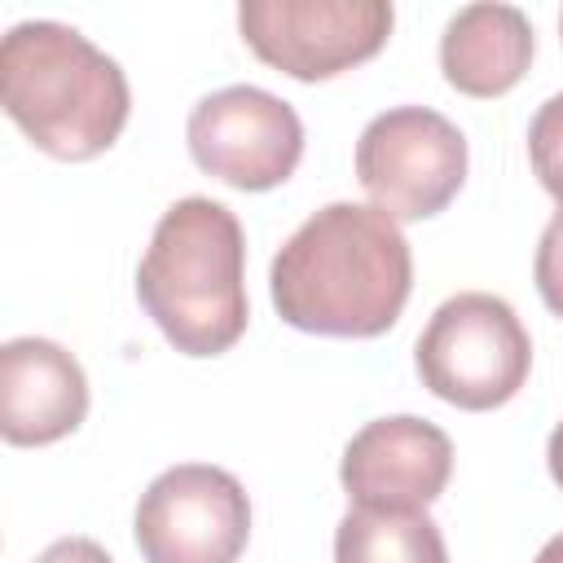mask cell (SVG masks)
Here are the masks:
<instances>
[{
  "label": "cell",
  "mask_w": 563,
  "mask_h": 563,
  "mask_svg": "<svg viewBox=\"0 0 563 563\" xmlns=\"http://www.w3.org/2000/svg\"><path fill=\"white\" fill-rule=\"evenodd\" d=\"M88 413L84 365L53 339H9L0 347V435L18 449L66 440Z\"/></svg>",
  "instance_id": "cell-10"
},
{
  "label": "cell",
  "mask_w": 563,
  "mask_h": 563,
  "mask_svg": "<svg viewBox=\"0 0 563 563\" xmlns=\"http://www.w3.org/2000/svg\"><path fill=\"white\" fill-rule=\"evenodd\" d=\"M559 35H563V9H559Z\"/></svg>",
  "instance_id": "cell-18"
},
{
  "label": "cell",
  "mask_w": 563,
  "mask_h": 563,
  "mask_svg": "<svg viewBox=\"0 0 563 563\" xmlns=\"http://www.w3.org/2000/svg\"><path fill=\"white\" fill-rule=\"evenodd\" d=\"M356 180L396 224L431 220L466 180V136L431 106H391L356 141Z\"/></svg>",
  "instance_id": "cell-5"
},
{
  "label": "cell",
  "mask_w": 563,
  "mask_h": 563,
  "mask_svg": "<svg viewBox=\"0 0 563 563\" xmlns=\"http://www.w3.org/2000/svg\"><path fill=\"white\" fill-rule=\"evenodd\" d=\"M453 475V440L413 413L365 422L339 462V484L361 510H427Z\"/></svg>",
  "instance_id": "cell-9"
},
{
  "label": "cell",
  "mask_w": 563,
  "mask_h": 563,
  "mask_svg": "<svg viewBox=\"0 0 563 563\" xmlns=\"http://www.w3.org/2000/svg\"><path fill=\"white\" fill-rule=\"evenodd\" d=\"M0 101L26 141L62 163L106 154L132 110L123 66L53 18L18 22L0 40Z\"/></svg>",
  "instance_id": "cell-2"
},
{
  "label": "cell",
  "mask_w": 563,
  "mask_h": 563,
  "mask_svg": "<svg viewBox=\"0 0 563 563\" xmlns=\"http://www.w3.org/2000/svg\"><path fill=\"white\" fill-rule=\"evenodd\" d=\"M246 238L238 216L202 194L172 202L136 264V299L185 356L229 352L251 321Z\"/></svg>",
  "instance_id": "cell-3"
},
{
  "label": "cell",
  "mask_w": 563,
  "mask_h": 563,
  "mask_svg": "<svg viewBox=\"0 0 563 563\" xmlns=\"http://www.w3.org/2000/svg\"><path fill=\"white\" fill-rule=\"evenodd\" d=\"M194 163L246 194L277 189L303 158V123L290 101L255 84H229L207 92L185 123Z\"/></svg>",
  "instance_id": "cell-8"
},
{
  "label": "cell",
  "mask_w": 563,
  "mask_h": 563,
  "mask_svg": "<svg viewBox=\"0 0 563 563\" xmlns=\"http://www.w3.org/2000/svg\"><path fill=\"white\" fill-rule=\"evenodd\" d=\"M387 0H242L238 31L273 70L317 84L369 62L391 35Z\"/></svg>",
  "instance_id": "cell-6"
},
{
  "label": "cell",
  "mask_w": 563,
  "mask_h": 563,
  "mask_svg": "<svg viewBox=\"0 0 563 563\" xmlns=\"http://www.w3.org/2000/svg\"><path fill=\"white\" fill-rule=\"evenodd\" d=\"M532 62V22L515 4H466L440 35V70L466 97L510 92Z\"/></svg>",
  "instance_id": "cell-11"
},
{
  "label": "cell",
  "mask_w": 563,
  "mask_h": 563,
  "mask_svg": "<svg viewBox=\"0 0 563 563\" xmlns=\"http://www.w3.org/2000/svg\"><path fill=\"white\" fill-rule=\"evenodd\" d=\"M545 462H550V475H554V484L563 488V422L550 431V440H545Z\"/></svg>",
  "instance_id": "cell-16"
},
{
  "label": "cell",
  "mask_w": 563,
  "mask_h": 563,
  "mask_svg": "<svg viewBox=\"0 0 563 563\" xmlns=\"http://www.w3.org/2000/svg\"><path fill=\"white\" fill-rule=\"evenodd\" d=\"M334 563H449V550L427 510L352 506L334 528Z\"/></svg>",
  "instance_id": "cell-12"
},
{
  "label": "cell",
  "mask_w": 563,
  "mask_h": 563,
  "mask_svg": "<svg viewBox=\"0 0 563 563\" xmlns=\"http://www.w3.org/2000/svg\"><path fill=\"white\" fill-rule=\"evenodd\" d=\"M528 163L541 189L554 198V216H563V92H554L528 123Z\"/></svg>",
  "instance_id": "cell-13"
},
{
  "label": "cell",
  "mask_w": 563,
  "mask_h": 563,
  "mask_svg": "<svg viewBox=\"0 0 563 563\" xmlns=\"http://www.w3.org/2000/svg\"><path fill=\"white\" fill-rule=\"evenodd\" d=\"M532 277L537 290L545 299V308L554 317H563V216H554L537 242V260H532Z\"/></svg>",
  "instance_id": "cell-14"
},
{
  "label": "cell",
  "mask_w": 563,
  "mask_h": 563,
  "mask_svg": "<svg viewBox=\"0 0 563 563\" xmlns=\"http://www.w3.org/2000/svg\"><path fill=\"white\" fill-rule=\"evenodd\" d=\"M268 290L277 317L303 334L378 339L409 303L413 255L387 211L325 202L273 255Z\"/></svg>",
  "instance_id": "cell-1"
},
{
  "label": "cell",
  "mask_w": 563,
  "mask_h": 563,
  "mask_svg": "<svg viewBox=\"0 0 563 563\" xmlns=\"http://www.w3.org/2000/svg\"><path fill=\"white\" fill-rule=\"evenodd\" d=\"M35 563H114L92 537H62V541H53Z\"/></svg>",
  "instance_id": "cell-15"
},
{
  "label": "cell",
  "mask_w": 563,
  "mask_h": 563,
  "mask_svg": "<svg viewBox=\"0 0 563 563\" xmlns=\"http://www.w3.org/2000/svg\"><path fill=\"white\" fill-rule=\"evenodd\" d=\"M413 365L431 396L466 413H484L515 400L528 383L532 339L501 295L462 290L431 312L418 334Z\"/></svg>",
  "instance_id": "cell-4"
},
{
  "label": "cell",
  "mask_w": 563,
  "mask_h": 563,
  "mask_svg": "<svg viewBox=\"0 0 563 563\" xmlns=\"http://www.w3.org/2000/svg\"><path fill=\"white\" fill-rule=\"evenodd\" d=\"M132 532L145 563H238L251 541V497L224 466L180 462L141 493Z\"/></svg>",
  "instance_id": "cell-7"
},
{
  "label": "cell",
  "mask_w": 563,
  "mask_h": 563,
  "mask_svg": "<svg viewBox=\"0 0 563 563\" xmlns=\"http://www.w3.org/2000/svg\"><path fill=\"white\" fill-rule=\"evenodd\" d=\"M532 563H563V532L559 537H550L541 550H537V559Z\"/></svg>",
  "instance_id": "cell-17"
}]
</instances>
